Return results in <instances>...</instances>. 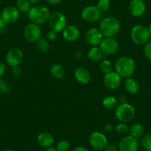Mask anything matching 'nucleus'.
<instances>
[{
    "mask_svg": "<svg viewBox=\"0 0 151 151\" xmlns=\"http://www.w3.org/2000/svg\"><path fill=\"white\" fill-rule=\"evenodd\" d=\"M76 59H81V58L82 57V51H77L76 53Z\"/></svg>",
    "mask_w": 151,
    "mask_h": 151,
    "instance_id": "obj_42",
    "label": "nucleus"
},
{
    "mask_svg": "<svg viewBox=\"0 0 151 151\" xmlns=\"http://www.w3.org/2000/svg\"><path fill=\"white\" fill-rule=\"evenodd\" d=\"M151 34L148 27L142 24H136L131 28L130 38L132 41L138 45H145L150 40Z\"/></svg>",
    "mask_w": 151,
    "mask_h": 151,
    "instance_id": "obj_5",
    "label": "nucleus"
},
{
    "mask_svg": "<svg viewBox=\"0 0 151 151\" xmlns=\"http://www.w3.org/2000/svg\"><path fill=\"white\" fill-rule=\"evenodd\" d=\"M31 5H32L29 2V0H17L15 7L19 11V13L28 14L32 8Z\"/></svg>",
    "mask_w": 151,
    "mask_h": 151,
    "instance_id": "obj_25",
    "label": "nucleus"
},
{
    "mask_svg": "<svg viewBox=\"0 0 151 151\" xmlns=\"http://www.w3.org/2000/svg\"><path fill=\"white\" fill-rule=\"evenodd\" d=\"M129 127L126 124V123H123L121 122L119 124H117L116 126L115 130L116 133H118L119 134H127V133L129 132Z\"/></svg>",
    "mask_w": 151,
    "mask_h": 151,
    "instance_id": "obj_31",
    "label": "nucleus"
},
{
    "mask_svg": "<svg viewBox=\"0 0 151 151\" xmlns=\"http://www.w3.org/2000/svg\"><path fill=\"white\" fill-rule=\"evenodd\" d=\"M128 10L133 17H141L146 11V4L144 0H131L128 5Z\"/></svg>",
    "mask_w": 151,
    "mask_h": 151,
    "instance_id": "obj_16",
    "label": "nucleus"
},
{
    "mask_svg": "<svg viewBox=\"0 0 151 151\" xmlns=\"http://www.w3.org/2000/svg\"><path fill=\"white\" fill-rule=\"evenodd\" d=\"M11 73L14 77H19L22 73V70L20 68V66L13 67L12 70H11Z\"/></svg>",
    "mask_w": 151,
    "mask_h": 151,
    "instance_id": "obj_35",
    "label": "nucleus"
},
{
    "mask_svg": "<svg viewBox=\"0 0 151 151\" xmlns=\"http://www.w3.org/2000/svg\"><path fill=\"white\" fill-rule=\"evenodd\" d=\"M47 3L50 4V5H58L62 2V0H45Z\"/></svg>",
    "mask_w": 151,
    "mask_h": 151,
    "instance_id": "obj_39",
    "label": "nucleus"
},
{
    "mask_svg": "<svg viewBox=\"0 0 151 151\" xmlns=\"http://www.w3.org/2000/svg\"><path fill=\"white\" fill-rule=\"evenodd\" d=\"M65 40L68 42H75L79 40L80 36V30L76 25H67L62 31Z\"/></svg>",
    "mask_w": 151,
    "mask_h": 151,
    "instance_id": "obj_17",
    "label": "nucleus"
},
{
    "mask_svg": "<svg viewBox=\"0 0 151 151\" xmlns=\"http://www.w3.org/2000/svg\"><path fill=\"white\" fill-rule=\"evenodd\" d=\"M100 69L104 74L112 71L113 70V65H112L111 62L107 59L101 61V62L100 63Z\"/></svg>",
    "mask_w": 151,
    "mask_h": 151,
    "instance_id": "obj_29",
    "label": "nucleus"
},
{
    "mask_svg": "<svg viewBox=\"0 0 151 151\" xmlns=\"http://www.w3.org/2000/svg\"><path fill=\"white\" fill-rule=\"evenodd\" d=\"M74 76L78 82L82 85H87L91 82V75L90 71L85 67L76 68L74 73Z\"/></svg>",
    "mask_w": 151,
    "mask_h": 151,
    "instance_id": "obj_18",
    "label": "nucleus"
},
{
    "mask_svg": "<svg viewBox=\"0 0 151 151\" xmlns=\"http://www.w3.org/2000/svg\"><path fill=\"white\" fill-rule=\"evenodd\" d=\"M141 144L144 150L146 151H151V133L144 134Z\"/></svg>",
    "mask_w": 151,
    "mask_h": 151,
    "instance_id": "obj_27",
    "label": "nucleus"
},
{
    "mask_svg": "<svg viewBox=\"0 0 151 151\" xmlns=\"http://www.w3.org/2000/svg\"><path fill=\"white\" fill-rule=\"evenodd\" d=\"M5 70H6L5 64L2 62H0V78H2V76L5 74Z\"/></svg>",
    "mask_w": 151,
    "mask_h": 151,
    "instance_id": "obj_38",
    "label": "nucleus"
},
{
    "mask_svg": "<svg viewBox=\"0 0 151 151\" xmlns=\"http://www.w3.org/2000/svg\"><path fill=\"white\" fill-rule=\"evenodd\" d=\"M29 2H30V4H31V5H36L38 3H39V2H40V0H29Z\"/></svg>",
    "mask_w": 151,
    "mask_h": 151,
    "instance_id": "obj_43",
    "label": "nucleus"
},
{
    "mask_svg": "<svg viewBox=\"0 0 151 151\" xmlns=\"http://www.w3.org/2000/svg\"><path fill=\"white\" fill-rule=\"evenodd\" d=\"M50 73L53 78L57 79H62L65 76V70L61 64L55 63L51 66Z\"/></svg>",
    "mask_w": 151,
    "mask_h": 151,
    "instance_id": "obj_22",
    "label": "nucleus"
},
{
    "mask_svg": "<svg viewBox=\"0 0 151 151\" xmlns=\"http://www.w3.org/2000/svg\"><path fill=\"white\" fill-rule=\"evenodd\" d=\"M105 151H119V148L113 144H107L104 148Z\"/></svg>",
    "mask_w": 151,
    "mask_h": 151,
    "instance_id": "obj_36",
    "label": "nucleus"
},
{
    "mask_svg": "<svg viewBox=\"0 0 151 151\" xmlns=\"http://www.w3.org/2000/svg\"><path fill=\"white\" fill-rule=\"evenodd\" d=\"M58 36V33L57 32L54 31L53 30H50L47 33V40L48 41L50 42H53L57 39Z\"/></svg>",
    "mask_w": 151,
    "mask_h": 151,
    "instance_id": "obj_34",
    "label": "nucleus"
},
{
    "mask_svg": "<svg viewBox=\"0 0 151 151\" xmlns=\"http://www.w3.org/2000/svg\"><path fill=\"white\" fill-rule=\"evenodd\" d=\"M68 20L65 14L59 11H56L53 14H50V18L48 20L49 27L50 30H53L54 31L62 32L64 29L66 27Z\"/></svg>",
    "mask_w": 151,
    "mask_h": 151,
    "instance_id": "obj_6",
    "label": "nucleus"
},
{
    "mask_svg": "<svg viewBox=\"0 0 151 151\" xmlns=\"http://www.w3.org/2000/svg\"><path fill=\"white\" fill-rule=\"evenodd\" d=\"M72 151H88V150L84 146H79L74 148Z\"/></svg>",
    "mask_w": 151,
    "mask_h": 151,
    "instance_id": "obj_40",
    "label": "nucleus"
},
{
    "mask_svg": "<svg viewBox=\"0 0 151 151\" xmlns=\"http://www.w3.org/2000/svg\"><path fill=\"white\" fill-rule=\"evenodd\" d=\"M111 6L110 0H99L96 4V8L101 13H104L108 11Z\"/></svg>",
    "mask_w": 151,
    "mask_h": 151,
    "instance_id": "obj_28",
    "label": "nucleus"
},
{
    "mask_svg": "<svg viewBox=\"0 0 151 151\" xmlns=\"http://www.w3.org/2000/svg\"><path fill=\"white\" fill-rule=\"evenodd\" d=\"M37 142L39 145L45 148L50 147L54 143V138L48 132H42L37 136Z\"/></svg>",
    "mask_w": 151,
    "mask_h": 151,
    "instance_id": "obj_19",
    "label": "nucleus"
},
{
    "mask_svg": "<svg viewBox=\"0 0 151 151\" xmlns=\"http://www.w3.org/2000/svg\"><path fill=\"white\" fill-rule=\"evenodd\" d=\"M10 91L9 84L6 80L0 78V93H7Z\"/></svg>",
    "mask_w": 151,
    "mask_h": 151,
    "instance_id": "obj_32",
    "label": "nucleus"
},
{
    "mask_svg": "<svg viewBox=\"0 0 151 151\" xmlns=\"http://www.w3.org/2000/svg\"><path fill=\"white\" fill-rule=\"evenodd\" d=\"M135 116L136 109L130 103H119L115 109V117L120 122H129L134 119Z\"/></svg>",
    "mask_w": 151,
    "mask_h": 151,
    "instance_id": "obj_4",
    "label": "nucleus"
},
{
    "mask_svg": "<svg viewBox=\"0 0 151 151\" xmlns=\"http://www.w3.org/2000/svg\"><path fill=\"white\" fill-rule=\"evenodd\" d=\"M101 14V13L99 11L96 6L89 5V6L85 7L82 10L81 13V17L85 22L92 23L99 19Z\"/></svg>",
    "mask_w": 151,
    "mask_h": 151,
    "instance_id": "obj_14",
    "label": "nucleus"
},
{
    "mask_svg": "<svg viewBox=\"0 0 151 151\" xmlns=\"http://www.w3.org/2000/svg\"><path fill=\"white\" fill-rule=\"evenodd\" d=\"M70 147V144L67 140H61L56 144V149L58 151H68Z\"/></svg>",
    "mask_w": 151,
    "mask_h": 151,
    "instance_id": "obj_30",
    "label": "nucleus"
},
{
    "mask_svg": "<svg viewBox=\"0 0 151 151\" xmlns=\"http://www.w3.org/2000/svg\"><path fill=\"white\" fill-rule=\"evenodd\" d=\"M7 25L8 24L3 21V19H2V17H0V32L4 33V32L6 31L7 30Z\"/></svg>",
    "mask_w": 151,
    "mask_h": 151,
    "instance_id": "obj_37",
    "label": "nucleus"
},
{
    "mask_svg": "<svg viewBox=\"0 0 151 151\" xmlns=\"http://www.w3.org/2000/svg\"><path fill=\"white\" fill-rule=\"evenodd\" d=\"M45 151H58V150L55 147H50L47 148Z\"/></svg>",
    "mask_w": 151,
    "mask_h": 151,
    "instance_id": "obj_44",
    "label": "nucleus"
},
{
    "mask_svg": "<svg viewBox=\"0 0 151 151\" xmlns=\"http://www.w3.org/2000/svg\"><path fill=\"white\" fill-rule=\"evenodd\" d=\"M19 11L14 6L5 7L2 10L0 17L7 24H14L18 20L19 17Z\"/></svg>",
    "mask_w": 151,
    "mask_h": 151,
    "instance_id": "obj_15",
    "label": "nucleus"
},
{
    "mask_svg": "<svg viewBox=\"0 0 151 151\" xmlns=\"http://www.w3.org/2000/svg\"><path fill=\"white\" fill-rule=\"evenodd\" d=\"M89 144L91 147L96 150H104L108 142L105 135L99 131H95L91 134L89 137Z\"/></svg>",
    "mask_w": 151,
    "mask_h": 151,
    "instance_id": "obj_9",
    "label": "nucleus"
},
{
    "mask_svg": "<svg viewBox=\"0 0 151 151\" xmlns=\"http://www.w3.org/2000/svg\"><path fill=\"white\" fill-rule=\"evenodd\" d=\"M104 131L107 132V133H110V132L113 131V127L110 124H107V125L104 127Z\"/></svg>",
    "mask_w": 151,
    "mask_h": 151,
    "instance_id": "obj_41",
    "label": "nucleus"
},
{
    "mask_svg": "<svg viewBox=\"0 0 151 151\" xmlns=\"http://www.w3.org/2000/svg\"><path fill=\"white\" fill-rule=\"evenodd\" d=\"M136 65L134 59L129 56H122L116 62V71L122 78L131 77L136 71Z\"/></svg>",
    "mask_w": 151,
    "mask_h": 151,
    "instance_id": "obj_1",
    "label": "nucleus"
},
{
    "mask_svg": "<svg viewBox=\"0 0 151 151\" xmlns=\"http://www.w3.org/2000/svg\"><path fill=\"white\" fill-rule=\"evenodd\" d=\"M122 76L116 71H110L104 74V86L110 90L117 89L122 83Z\"/></svg>",
    "mask_w": 151,
    "mask_h": 151,
    "instance_id": "obj_11",
    "label": "nucleus"
},
{
    "mask_svg": "<svg viewBox=\"0 0 151 151\" xmlns=\"http://www.w3.org/2000/svg\"><path fill=\"white\" fill-rule=\"evenodd\" d=\"M102 104L105 109L108 110H115L116 107L119 104V101L115 96H107L104 97L102 101Z\"/></svg>",
    "mask_w": 151,
    "mask_h": 151,
    "instance_id": "obj_24",
    "label": "nucleus"
},
{
    "mask_svg": "<svg viewBox=\"0 0 151 151\" xmlns=\"http://www.w3.org/2000/svg\"><path fill=\"white\" fill-rule=\"evenodd\" d=\"M99 47L104 55H113L118 52L119 45L114 37H104Z\"/></svg>",
    "mask_w": 151,
    "mask_h": 151,
    "instance_id": "obj_8",
    "label": "nucleus"
},
{
    "mask_svg": "<svg viewBox=\"0 0 151 151\" xmlns=\"http://www.w3.org/2000/svg\"><path fill=\"white\" fill-rule=\"evenodd\" d=\"M104 39L102 33L97 27H91L87 30L85 33V41L88 45L93 46H99Z\"/></svg>",
    "mask_w": 151,
    "mask_h": 151,
    "instance_id": "obj_12",
    "label": "nucleus"
},
{
    "mask_svg": "<svg viewBox=\"0 0 151 151\" xmlns=\"http://www.w3.org/2000/svg\"><path fill=\"white\" fill-rule=\"evenodd\" d=\"M148 30H149L150 33V34H151V24H150V26H149V27H148Z\"/></svg>",
    "mask_w": 151,
    "mask_h": 151,
    "instance_id": "obj_45",
    "label": "nucleus"
},
{
    "mask_svg": "<svg viewBox=\"0 0 151 151\" xmlns=\"http://www.w3.org/2000/svg\"><path fill=\"white\" fill-rule=\"evenodd\" d=\"M119 151H138L139 141L130 135L124 136L119 144Z\"/></svg>",
    "mask_w": 151,
    "mask_h": 151,
    "instance_id": "obj_13",
    "label": "nucleus"
},
{
    "mask_svg": "<svg viewBox=\"0 0 151 151\" xmlns=\"http://www.w3.org/2000/svg\"><path fill=\"white\" fill-rule=\"evenodd\" d=\"M129 132H130V136H133V137L138 139L144 136V134H145V128H144L143 125L141 124L140 123H135V124H132L130 126V129H129Z\"/></svg>",
    "mask_w": 151,
    "mask_h": 151,
    "instance_id": "obj_23",
    "label": "nucleus"
},
{
    "mask_svg": "<svg viewBox=\"0 0 151 151\" xmlns=\"http://www.w3.org/2000/svg\"><path fill=\"white\" fill-rule=\"evenodd\" d=\"M36 47L40 53H45L49 51L50 46L48 40L45 38H40V40L36 42Z\"/></svg>",
    "mask_w": 151,
    "mask_h": 151,
    "instance_id": "obj_26",
    "label": "nucleus"
},
{
    "mask_svg": "<svg viewBox=\"0 0 151 151\" xmlns=\"http://www.w3.org/2000/svg\"><path fill=\"white\" fill-rule=\"evenodd\" d=\"M23 59H24L23 52L22 51V50H20L19 48H17V47L10 49L7 53L6 56H5L6 63L11 68L19 66L22 62Z\"/></svg>",
    "mask_w": 151,
    "mask_h": 151,
    "instance_id": "obj_10",
    "label": "nucleus"
},
{
    "mask_svg": "<svg viewBox=\"0 0 151 151\" xmlns=\"http://www.w3.org/2000/svg\"><path fill=\"white\" fill-rule=\"evenodd\" d=\"M4 151H15V150H11V149H7Z\"/></svg>",
    "mask_w": 151,
    "mask_h": 151,
    "instance_id": "obj_46",
    "label": "nucleus"
},
{
    "mask_svg": "<svg viewBox=\"0 0 151 151\" xmlns=\"http://www.w3.org/2000/svg\"><path fill=\"white\" fill-rule=\"evenodd\" d=\"M143 52L145 56L148 59L151 60V40H150L148 42L144 45Z\"/></svg>",
    "mask_w": 151,
    "mask_h": 151,
    "instance_id": "obj_33",
    "label": "nucleus"
},
{
    "mask_svg": "<svg viewBox=\"0 0 151 151\" xmlns=\"http://www.w3.org/2000/svg\"><path fill=\"white\" fill-rule=\"evenodd\" d=\"M50 14L51 13L50 10L46 6L34 5L30 10L27 15H28L29 19L32 23L41 25L48 22Z\"/></svg>",
    "mask_w": 151,
    "mask_h": 151,
    "instance_id": "obj_3",
    "label": "nucleus"
},
{
    "mask_svg": "<svg viewBox=\"0 0 151 151\" xmlns=\"http://www.w3.org/2000/svg\"><path fill=\"white\" fill-rule=\"evenodd\" d=\"M103 56H104V54L100 49L99 46L91 47L90 50H88V56L90 60H91L92 62H99L102 59Z\"/></svg>",
    "mask_w": 151,
    "mask_h": 151,
    "instance_id": "obj_21",
    "label": "nucleus"
},
{
    "mask_svg": "<svg viewBox=\"0 0 151 151\" xmlns=\"http://www.w3.org/2000/svg\"><path fill=\"white\" fill-rule=\"evenodd\" d=\"M24 36L27 41L36 43L42 38V29L39 24L29 23L24 29Z\"/></svg>",
    "mask_w": 151,
    "mask_h": 151,
    "instance_id": "obj_7",
    "label": "nucleus"
},
{
    "mask_svg": "<svg viewBox=\"0 0 151 151\" xmlns=\"http://www.w3.org/2000/svg\"><path fill=\"white\" fill-rule=\"evenodd\" d=\"M124 86L126 91L131 94L137 93L140 89V85H139V82L132 76L126 78L124 82Z\"/></svg>",
    "mask_w": 151,
    "mask_h": 151,
    "instance_id": "obj_20",
    "label": "nucleus"
},
{
    "mask_svg": "<svg viewBox=\"0 0 151 151\" xmlns=\"http://www.w3.org/2000/svg\"><path fill=\"white\" fill-rule=\"evenodd\" d=\"M100 31L104 37H114L121 29L120 22L115 17H107L100 22Z\"/></svg>",
    "mask_w": 151,
    "mask_h": 151,
    "instance_id": "obj_2",
    "label": "nucleus"
}]
</instances>
